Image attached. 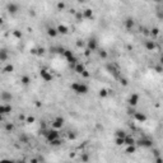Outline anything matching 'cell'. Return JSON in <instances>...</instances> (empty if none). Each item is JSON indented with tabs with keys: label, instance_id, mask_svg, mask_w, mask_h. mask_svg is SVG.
Listing matches in <instances>:
<instances>
[{
	"label": "cell",
	"instance_id": "ee69618b",
	"mask_svg": "<svg viewBox=\"0 0 163 163\" xmlns=\"http://www.w3.org/2000/svg\"><path fill=\"white\" fill-rule=\"evenodd\" d=\"M1 163H14V162L13 161H7V159H3Z\"/></svg>",
	"mask_w": 163,
	"mask_h": 163
},
{
	"label": "cell",
	"instance_id": "8d00e7d4",
	"mask_svg": "<svg viewBox=\"0 0 163 163\" xmlns=\"http://www.w3.org/2000/svg\"><path fill=\"white\" fill-rule=\"evenodd\" d=\"M51 144H52V145H60L61 140L60 139H56V140H54V142H51Z\"/></svg>",
	"mask_w": 163,
	"mask_h": 163
},
{
	"label": "cell",
	"instance_id": "44dd1931",
	"mask_svg": "<svg viewBox=\"0 0 163 163\" xmlns=\"http://www.w3.org/2000/svg\"><path fill=\"white\" fill-rule=\"evenodd\" d=\"M1 98H3V101H10V99H12V94H8V93L3 92L1 93Z\"/></svg>",
	"mask_w": 163,
	"mask_h": 163
},
{
	"label": "cell",
	"instance_id": "f35d334b",
	"mask_svg": "<svg viewBox=\"0 0 163 163\" xmlns=\"http://www.w3.org/2000/svg\"><path fill=\"white\" fill-rule=\"evenodd\" d=\"M153 154H154V157H159V150L158 149H153Z\"/></svg>",
	"mask_w": 163,
	"mask_h": 163
},
{
	"label": "cell",
	"instance_id": "7402d4cb",
	"mask_svg": "<svg viewBox=\"0 0 163 163\" xmlns=\"http://www.w3.org/2000/svg\"><path fill=\"white\" fill-rule=\"evenodd\" d=\"M80 159H82V162H83V163H87V162L89 161V155L87 154V153H82Z\"/></svg>",
	"mask_w": 163,
	"mask_h": 163
},
{
	"label": "cell",
	"instance_id": "8992f818",
	"mask_svg": "<svg viewBox=\"0 0 163 163\" xmlns=\"http://www.w3.org/2000/svg\"><path fill=\"white\" fill-rule=\"evenodd\" d=\"M140 147H145V148H153V142L149 139H140L139 140Z\"/></svg>",
	"mask_w": 163,
	"mask_h": 163
},
{
	"label": "cell",
	"instance_id": "277c9868",
	"mask_svg": "<svg viewBox=\"0 0 163 163\" xmlns=\"http://www.w3.org/2000/svg\"><path fill=\"white\" fill-rule=\"evenodd\" d=\"M62 125H64V118H62V117H56V118H55V121L52 122V127H54L55 130L61 129Z\"/></svg>",
	"mask_w": 163,
	"mask_h": 163
},
{
	"label": "cell",
	"instance_id": "ffe728a7",
	"mask_svg": "<svg viewBox=\"0 0 163 163\" xmlns=\"http://www.w3.org/2000/svg\"><path fill=\"white\" fill-rule=\"evenodd\" d=\"M98 55H99V57H102V59H107V56H108V54H107L106 50H99Z\"/></svg>",
	"mask_w": 163,
	"mask_h": 163
},
{
	"label": "cell",
	"instance_id": "7a4b0ae2",
	"mask_svg": "<svg viewBox=\"0 0 163 163\" xmlns=\"http://www.w3.org/2000/svg\"><path fill=\"white\" fill-rule=\"evenodd\" d=\"M46 136H47V140L50 143L51 142H54V140H56V139H59V131L57 130H50V131H47V134H46Z\"/></svg>",
	"mask_w": 163,
	"mask_h": 163
},
{
	"label": "cell",
	"instance_id": "3957f363",
	"mask_svg": "<svg viewBox=\"0 0 163 163\" xmlns=\"http://www.w3.org/2000/svg\"><path fill=\"white\" fill-rule=\"evenodd\" d=\"M40 74H41V77H42V79L45 80V82H50V80H52V75H51V73H49V71L46 70V69H41Z\"/></svg>",
	"mask_w": 163,
	"mask_h": 163
},
{
	"label": "cell",
	"instance_id": "1f68e13d",
	"mask_svg": "<svg viewBox=\"0 0 163 163\" xmlns=\"http://www.w3.org/2000/svg\"><path fill=\"white\" fill-rule=\"evenodd\" d=\"M13 69H14V66H13V65H7L4 70L7 71V73H10V71H13Z\"/></svg>",
	"mask_w": 163,
	"mask_h": 163
},
{
	"label": "cell",
	"instance_id": "f6af8a7d",
	"mask_svg": "<svg viewBox=\"0 0 163 163\" xmlns=\"http://www.w3.org/2000/svg\"><path fill=\"white\" fill-rule=\"evenodd\" d=\"M26 118H27V117H24L23 115H19V120H22V121H26Z\"/></svg>",
	"mask_w": 163,
	"mask_h": 163
},
{
	"label": "cell",
	"instance_id": "4316f807",
	"mask_svg": "<svg viewBox=\"0 0 163 163\" xmlns=\"http://www.w3.org/2000/svg\"><path fill=\"white\" fill-rule=\"evenodd\" d=\"M158 33H159V29H158L157 27H154V28H152V29H150V34H152V36H154V37H155Z\"/></svg>",
	"mask_w": 163,
	"mask_h": 163
},
{
	"label": "cell",
	"instance_id": "cb8c5ba5",
	"mask_svg": "<svg viewBox=\"0 0 163 163\" xmlns=\"http://www.w3.org/2000/svg\"><path fill=\"white\" fill-rule=\"evenodd\" d=\"M0 60L1 61L7 60V51H5V50H1V51H0Z\"/></svg>",
	"mask_w": 163,
	"mask_h": 163
},
{
	"label": "cell",
	"instance_id": "83f0119b",
	"mask_svg": "<svg viewBox=\"0 0 163 163\" xmlns=\"http://www.w3.org/2000/svg\"><path fill=\"white\" fill-rule=\"evenodd\" d=\"M107 94H108V90L107 89L103 88V89L99 90V96H101V97H107Z\"/></svg>",
	"mask_w": 163,
	"mask_h": 163
},
{
	"label": "cell",
	"instance_id": "d6a6232c",
	"mask_svg": "<svg viewBox=\"0 0 163 163\" xmlns=\"http://www.w3.org/2000/svg\"><path fill=\"white\" fill-rule=\"evenodd\" d=\"M154 69H155V71H157V73H162V71H163V65L159 64V65H157V66H155Z\"/></svg>",
	"mask_w": 163,
	"mask_h": 163
},
{
	"label": "cell",
	"instance_id": "8fae6325",
	"mask_svg": "<svg viewBox=\"0 0 163 163\" xmlns=\"http://www.w3.org/2000/svg\"><path fill=\"white\" fill-rule=\"evenodd\" d=\"M74 70L77 71L78 74H83L84 71H86V68H84V65H83V64H80V62H78V64L74 66Z\"/></svg>",
	"mask_w": 163,
	"mask_h": 163
},
{
	"label": "cell",
	"instance_id": "ac0fdd59",
	"mask_svg": "<svg viewBox=\"0 0 163 163\" xmlns=\"http://www.w3.org/2000/svg\"><path fill=\"white\" fill-rule=\"evenodd\" d=\"M20 82H22V84H24V86H27V84H29L31 79H29V77H28V75H23V77L20 78Z\"/></svg>",
	"mask_w": 163,
	"mask_h": 163
},
{
	"label": "cell",
	"instance_id": "60d3db41",
	"mask_svg": "<svg viewBox=\"0 0 163 163\" xmlns=\"http://www.w3.org/2000/svg\"><path fill=\"white\" fill-rule=\"evenodd\" d=\"M121 84L122 86H127V80L125 78H121Z\"/></svg>",
	"mask_w": 163,
	"mask_h": 163
},
{
	"label": "cell",
	"instance_id": "5b68a950",
	"mask_svg": "<svg viewBox=\"0 0 163 163\" xmlns=\"http://www.w3.org/2000/svg\"><path fill=\"white\" fill-rule=\"evenodd\" d=\"M138 102H139V94H136V93H133L129 99V105L133 106V107H135L138 105Z\"/></svg>",
	"mask_w": 163,
	"mask_h": 163
},
{
	"label": "cell",
	"instance_id": "d6986e66",
	"mask_svg": "<svg viewBox=\"0 0 163 163\" xmlns=\"http://www.w3.org/2000/svg\"><path fill=\"white\" fill-rule=\"evenodd\" d=\"M127 135H126V133H125V131H122V130H117L116 131V138H126Z\"/></svg>",
	"mask_w": 163,
	"mask_h": 163
},
{
	"label": "cell",
	"instance_id": "836d02e7",
	"mask_svg": "<svg viewBox=\"0 0 163 163\" xmlns=\"http://www.w3.org/2000/svg\"><path fill=\"white\" fill-rule=\"evenodd\" d=\"M26 122L27 124H32V122H34V117L33 116H28V117L26 118Z\"/></svg>",
	"mask_w": 163,
	"mask_h": 163
},
{
	"label": "cell",
	"instance_id": "e0dca14e",
	"mask_svg": "<svg viewBox=\"0 0 163 163\" xmlns=\"http://www.w3.org/2000/svg\"><path fill=\"white\" fill-rule=\"evenodd\" d=\"M47 33H49V36H51V37H56L57 36V29H56V28H49V31H47Z\"/></svg>",
	"mask_w": 163,
	"mask_h": 163
},
{
	"label": "cell",
	"instance_id": "f546056e",
	"mask_svg": "<svg viewBox=\"0 0 163 163\" xmlns=\"http://www.w3.org/2000/svg\"><path fill=\"white\" fill-rule=\"evenodd\" d=\"M13 36L17 38H22V32L20 31H13Z\"/></svg>",
	"mask_w": 163,
	"mask_h": 163
},
{
	"label": "cell",
	"instance_id": "9a60e30c",
	"mask_svg": "<svg viewBox=\"0 0 163 163\" xmlns=\"http://www.w3.org/2000/svg\"><path fill=\"white\" fill-rule=\"evenodd\" d=\"M125 27H126L127 29H131V28L134 27V19L133 18H127V19L125 20Z\"/></svg>",
	"mask_w": 163,
	"mask_h": 163
},
{
	"label": "cell",
	"instance_id": "ab89813d",
	"mask_svg": "<svg viewBox=\"0 0 163 163\" xmlns=\"http://www.w3.org/2000/svg\"><path fill=\"white\" fill-rule=\"evenodd\" d=\"M77 46H78V47H83V46H84V42H83V41H78V42H77Z\"/></svg>",
	"mask_w": 163,
	"mask_h": 163
},
{
	"label": "cell",
	"instance_id": "4fadbf2b",
	"mask_svg": "<svg viewBox=\"0 0 163 163\" xmlns=\"http://www.w3.org/2000/svg\"><path fill=\"white\" fill-rule=\"evenodd\" d=\"M135 139H134L133 136H130V135H127L126 138H125V144H126L127 147H130V145H135Z\"/></svg>",
	"mask_w": 163,
	"mask_h": 163
},
{
	"label": "cell",
	"instance_id": "484cf974",
	"mask_svg": "<svg viewBox=\"0 0 163 163\" xmlns=\"http://www.w3.org/2000/svg\"><path fill=\"white\" fill-rule=\"evenodd\" d=\"M135 152V145H130L126 148V153L127 154H133V153Z\"/></svg>",
	"mask_w": 163,
	"mask_h": 163
},
{
	"label": "cell",
	"instance_id": "74e56055",
	"mask_svg": "<svg viewBox=\"0 0 163 163\" xmlns=\"http://www.w3.org/2000/svg\"><path fill=\"white\" fill-rule=\"evenodd\" d=\"M5 129H7L8 131H12V130L14 129V126H13V125H12V124H7V126H5Z\"/></svg>",
	"mask_w": 163,
	"mask_h": 163
},
{
	"label": "cell",
	"instance_id": "7bdbcfd3",
	"mask_svg": "<svg viewBox=\"0 0 163 163\" xmlns=\"http://www.w3.org/2000/svg\"><path fill=\"white\" fill-rule=\"evenodd\" d=\"M82 75H83V77H86V78H88V77H89V73H88V71L86 70V71H84V73L82 74Z\"/></svg>",
	"mask_w": 163,
	"mask_h": 163
},
{
	"label": "cell",
	"instance_id": "681fc988",
	"mask_svg": "<svg viewBox=\"0 0 163 163\" xmlns=\"http://www.w3.org/2000/svg\"><path fill=\"white\" fill-rule=\"evenodd\" d=\"M162 5H163V3H162Z\"/></svg>",
	"mask_w": 163,
	"mask_h": 163
},
{
	"label": "cell",
	"instance_id": "2e32d148",
	"mask_svg": "<svg viewBox=\"0 0 163 163\" xmlns=\"http://www.w3.org/2000/svg\"><path fill=\"white\" fill-rule=\"evenodd\" d=\"M83 17L84 18H92L93 17V12H92V9H86V10H83Z\"/></svg>",
	"mask_w": 163,
	"mask_h": 163
},
{
	"label": "cell",
	"instance_id": "b9f144b4",
	"mask_svg": "<svg viewBox=\"0 0 163 163\" xmlns=\"http://www.w3.org/2000/svg\"><path fill=\"white\" fill-rule=\"evenodd\" d=\"M155 163H163V158H161V157H157Z\"/></svg>",
	"mask_w": 163,
	"mask_h": 163
},
{
	"label": "cell",
	"instance_id": "e575fe53",
	"mask_svg": "<svg viewBox=\"0 0 163 163\" xmlns=\"http://www.w3.org/2000/svg\"><path fill=\"white\" fill-rule=\"evenodd\" d=\"M68 136H69V139H71V140L77 139V134H75V133H71V131L68 134Z\"/></svg>",
	"mask_w": 163,
	"mask_h": 163
},
{
	"label": "cell",
	"instance_id": "d4e9b609",
	"mask_svg": "<svg viewBox=\"0 0 163 163\" xmlns=\"http://www.w3.org/2000/svg\"><path fill=\"white\" fill-rule=\"evenodd\" d=\"M115 142H116V145L120 147V145H122V144H125V139L124 138H116Z\"/></svg>",
	"mask_w": 163,
	"mask_h": 163
},
{
	"label": "cell",
	"instance_id": "7c38bea8",
	"mask_svg": "<svg viewBox=\"0 0 163 163\" xmlns=\"http://www.w3.org/2000/svg\"><path fill=\"white\" fill-rule=\"evenodd\" d=\"M18 4H15V3H9L8 4V10L10 12V13H17L18 10Z\"/></svg>",
	"mask_w": 163,
	"mask_h": 163
},
{
	"label": "cell",
	"instance_id": "bcb514c9",
	"mask_svg": "<svg viewBox=\"0 0 163 163\" xmlns=\"http://www.w3.org/2000/svg\"><path fill=\"white\" fill-rule=\"evenodd\" d=\"M31 163H38V161H37L36 158H32V159H31Z\"/></svg>",
	"mask_w": 163,
	"mask_h": 163
},
{
	"label": "cell",
	"instance_id": "ba28073f",
	"mask_svg": "<svg viewBox=\"0 0 163 163\" xmlns=\"http://www.w3.org/2000/svg\"><path fill=\"white\" fill-rule=\"evenodd\" d=\"M12 111V106L8 105V103H3L0 106V114H9Z\"/></svg>",
	"mask_w": 163,
	"mask_h": 163
},
{
	"label": "cell",
	"instance_id": "5bb4252c",
	"mask_svg": "<svg viewBox=\"0 0 163 163\" xmlns=\"http://www.w3.org/2000/svg\"><path fill=\"white\" fill-rule=\"evenodd\" d=\"M145 49L148 50V51H153V50L155 49L154 41H147V42H145Z\"/></svg>",
	"mask_w": 163,
	"mask_h": 163
},
{
	"label": "cell",
	"instance_id": "4dcf8cb0",
	"mask_svg": "<svg viewBox=\"0 0 163 163\" xmlns=\"http://www.w3.org/2000/svg\"><path fill=\"white\" fill-rule=\"evenodd\" d=\"M75 18H77V19L78 20H82V19H83V13H82V12H77V14H75Z\"/></svg>",
	"mask_w": 163,
	"mask_h": 163
},
{
	"label": "cell",
	"instance_id": "6da1fadb",
	"mask_svg": "<svg viewBox=\"0 0 163 163\" xmlns=\"http://www.w3.org/2000/svg\"><path fill=\"white\" fill-rule=\"evenodd\" d=\"M70 88L73 89L75 93H79V94L88 92V87H87L84 83H73V84L70 86Z\"/></svg>",
	"mask_w": 163,
	"mask_h": 163
},
{
	"label": "cell",
	"instance_id": "52a82bcc",
	"mask_svg": "<svg viewBox=\"0 0 163 163\" xmlns=\"http://www.w3.org/2000/svg\"><path fill=\"white\" fill-rule=\"evenodd\" d=\"M87 47H88V50L89 51H94V50H97V41L94 40V38H90L89 41H88V43H87Z\"/></svg>",
	"mask_w": 163,
	"mask_h": 163
},
{
	"label": "cell",
	"instance_id": "9c48e42d",
	"mask_svg": "<svg viewBox=\"0 0 163 163\" xmlns=\"http://www.w3.org/2000/svg\"><path fill=\"white\" fill-rule=\"evenodd\" d=\"M134 118H135L136 121H139V122L147 121V116L144 114H142V112H135V114H134Z\"/></svg>",
	"mask_w": 163,
	"mask_h": 163
},
{
	"label": "cell",
	"instance_id": "30bf717a",
	"mask_svg": "<svg viewBox=\"0 0 163 163\" xmlns=\"http://www.w3.org/2000/svg\"><path fill=\"white\" fill-rule=\"evenodd\" d=\"M56 29H57V32L61 33V34H66V33L69 32V28L65 26V24H59Z\"/></svg>",
	"mask_w": 163,
	"mask_h": 163
},
{
	"label": "cell",
	"instance_id": "c3c4849f",
	"mask_svg": "<svg viewBox=\"0 0 163 163\" xmlns=\"http://www.w3.org/2000/svg\"><path fill=\"white\" fill-rule=\"evenodd\" d=\"M17 163H24L23 161H19V162H17Z\"/></svg>",
	"mask_w": 163,
	"mask_h": 163
},
{
	"label": "cell",
	"instance_id": "f1b7e54d",
	"mask_svg": "<svg viewBox=\"0 0 163 163\" xmlns=\"http://www.w3.org/2000/svg\"><path fill=\"white\" fill-rule=\"evenodd\" d=\"M68 61L70 62V65H74V66H75V65L78 64V62H77V57H75V56H73V57H70V59H69V60H68Z\"/></svg>",
	"mask_w": 163,
	"mask_h": 163
},
{
	"label": "cell",
	"instance_id": "603a6c76",
	"mask_svg": "<svg viewBox=\"0 0 163 163\" xmlns=\"http://www.w3.org/2000/svg\"><path fill=\"white\" fill-rule=\"evenodd\" d=\"M62 54H64V56L68 59V60H69V59H70V57H73V56H74V55H73V52H71L70 50H65V51L62 52Z\"/></svg>",
	"mask_w": 163,
	"mask_h": 163
},
{
	"label": "cell",
	"instance_id": "d590c367",
	"mask_svg": "<svg viewBox=\"0 0 163 163\" xmlns=\"http://www.w3.org/2000/svg\"><path fill=\"white\" fill-rule=\"evenodd\" d=\"M65 8V3H57V9L59 10H61V9Z\"/></svg>",
	"mask_w": 163,
	"mask_h": 163
},
{
	"label": "cell",
	"instance_id": "7dc6e473",
	"mask_svg": "<svg viewBox=\"0 0 163 163\" xmlns=\"http://www.w3.org/2000/svg\"><path fill=\"white\" fill-rule=\"evenodd\" d=\"M159 64H161V65H163V55L161 56V59H159Z\"/></svg>",
	"mask_w": 163,
	"mask_h": 163
}]
</instances>
